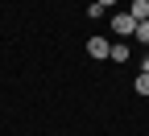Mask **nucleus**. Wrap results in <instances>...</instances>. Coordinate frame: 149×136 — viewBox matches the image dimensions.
Wrapping results in <instances>:
<instances>
[{
  "label": "nucleus",
  "instance_id": "obj_6",
  "mask_svg": "<svg viewBox=\"0 0 149 136\" xmlns=\"http://www.w3.org/2000/svg\"><path fill=\"white\" fill-rule=\"evenodd\" d=\"M133 37H137V41H141V46H149V21H141V25H137V33H133Z\"/></svg>",
  "mask_w": 149,
  "mask_h": 136
},
{
  "label": "nucleus",
  "instance_id": "obj_4",
  "mask_svg": "<svg viewBox=\"0 0 149 136\" xmlns=\"http://www.w3.org/2000/svg\"><path fill=\"white\" fill-rule=\"evenodd\" d=\"M128 54H133V50H128V41H116V46L108 50V58H112V62H128Z\"/></svg>",
  "mask_w": 149,
  "mask_h": 136
},
{
  "label": "nucleus",
  "instance_id": "obj_1",
  "mask_svg": "<svg viewBox=\"0 0 149 136\" xmlns=\"http://www.w3.org/2000/svg\"><path fill=\"white\" fill-rule=\"evenodd\" d=\"M112 33H116V37H133L137 33V21L128 12H116V17H112Z\"/></svg>",
  "mask_w": 149,
  "mask_h": 136
},
{
  "label": "nucleus",
  "instance_id": "obj_2",
  "mask_svg": "<svg viewBox=\"0 0 149 136\" xmlns=\"http://www.w3.org/2000/svg\"><path fill=\"white\" fill-rule=\"evenodd\" d=\"M108 50H112L108 37H87V54H91V58H108Z\"/></svg>",
  "mask_w": 149,
  "mask_h": 136
},
{
  "label": "nucleus",
  "instance_id": "obj_3",
  "mask_svg": "<svg viewBox=\"0 0 149 136\" xmlns=\"http://www.w3.org/2000/svg\"><path fill=\"white\" fill-rule=\"evenodd\" d=\"M128 17H133L137 25H141V21H149V0H133V4H128Z\"/></svg>",
  "mask_w": 149,
  "mask_h": 136
},
{
  "label": "nucleus",
  "instance_id": "obj_7",
  "mask_svg": "<svg viewBox=\"0 0 149 136\" xmlns=\"http://www.w3.org/2000/svg\"><path fill=\"white\" fill-rule=\"evenodd\" d=\"M141 74H149V54H145V58H141Z\"/></svg>",
  "mask_w": 149,
  "mask_h": 136
},
{
  "label": "nucleus",
  "instance_id": "obj_5",
  "mask_svg": "<svg viewBox=\"0 0 149 136\" xmlns=\"http://www.w3.org/2000/svg\"><path fill=\"white\" fill-rule=\"evenodd\" d=\"M133 87H137V95L145 99V95H149V74H137V83H133Z\"/></svg>",
  "mask_w": 149,
  "mask_h": 136
},
{
  "label": "nucleus",
  "instance_id": "obj_8",
  "mask_svg": "<svg viewBox=\"0 0 149 136\" xmlns=\"http://www.w3.org/2000/svg\"><path fill=\"white\" fill-rule=\"evenodd\" d=\"M95 4H100V8H112V4H116V0H95Z\"/></svg>",
  "mask_w": 149,
  "mask_h": 136
}]
</instances>
